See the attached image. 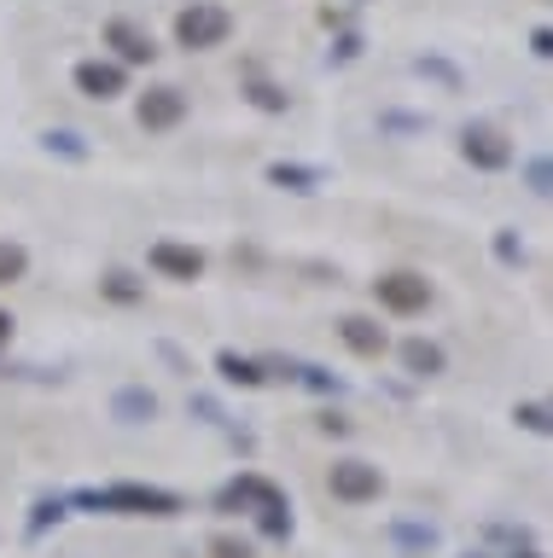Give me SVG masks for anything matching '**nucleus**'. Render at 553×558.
Returning a JSON list of instances; mask_svg holds the SVG:
<instances>
[{
  "label": "nucleus",
  "mask_w": 553,
  "mask_h": 558,
  "mask_svg": "<svg viewBox=\"0 0 553 558\" xmlns=\"http://www.w3.org/2000/svg\"><path fill=\"white\" fill-rule=\"evenodd\" d=\"M152 413H158V396L152 390H117V418H123V425H141Z\"/></svg>",
  "instance_id": "nucleus-14"
},
{
  "label": "nucleus",
  "mask_w": 553,
  "mask_h": 558,
  "mask_svg": "<svg viewBox=\"0 0 553 558\" xmlns=\"http://www.w3.org/2000/svg\"><path fill=\"white\" fill-rule=\"evenodd\" d=\"M99 286H106V296H111V303H141V286H134V274H123V268H117V274H106Z\"/></svg>",
  "instance_id": "nucleus-18"
},
{
  "label": "nucleus",
  "mask_w": 553,
  "mask_h": 558,
  "mask_svg": "<svg viewBox=\"0 0 553 558\" xmlns=\"http://www.w3.org/2000/svg\"><path fill=\"white\" fill-rule=\"evenodd\" d=\"M525 186L536 198H553V157H530L525 163Z\"/></svg>",
  "instance_id": "nucleus-17"
},
{
  "label": "nucleus",
  "mask_w": 553,
  "mask_h": 558,
  "mask_svg": "<svg viewBox=\"0 0 553 558\" xmlns=\"http://www.w3.org/2000/svg\"><path fill=\"white\" fill-rule=\"evenodd\" d=\"M152 268H158L164 279L193 286V279L204 274V251H193V244H176V239H158V244H152Z\"/></svg>",
  "instance_id": "nucleus-7"
},
{
  "label": "nucleus",
  "mask_w": 553,
  "mask_h": 558,
  "mask_svg": "<svg viewBox=\"0 0 553 558\" xmlns=\"http://www.w3.org/2000/svg\"><path fill=\"white\" fill-rule=\"evenodd\" d=\"M530 41H536V52H542V59H553V29H536Z\"/></svg>",
  "instance_id": "nucleus-24"
},
{
  "label": "nucleus",
  "mask_w": 553,
  "mask_h": 558,
  "mask_svg": "<svg viewBox=\"0 0 553 558\" xmlns=\"http://www.w3.org/2000/svg\"><path fill=\"white\" fill-rule=\"evenodd\" d=\"M76 87L88 99H117L129 87V76H123V64H117V59H82L76 64Z\"/></svg>",
  "instance_id": "nucleus-9"
},
{
  "label": "nucleus",
  "mask_w": 553,
  "mask_h": 558,
  "mask_svg": "<svg viewBox=\"0 0 553 558\" xmlns=\"http://www.w3.org/2000/svg\"><path fill=\"white\" fill-rule=\"evenodd\" d=\"M460 157L472 169H507L513 163V140L501 129H490V122H472V129L460 134Z\"/></svg>",
  "instance_id": "nucleus-4"
},
{
  "label": "nucleus",
  "mask_w": 553,
  "mask_h": 558,
  "mask_svg": "<svg viewBox=\"0 0 553 558\" xmlns=\"http://www.w3.org/2000/svg\"><path fill=\"white\" fill-rule=\"evenodd\" d=\"M268 181H274V186H286V192H315V186H321V169H303V163H274V169H268Z\"/></svg>",
  "instance_id": "nucleus-15"
},
{
  "label": "nucleus",
  "mask_w": 553,
  "mask_h": 558,
  "mask_svg": "<svg viewBox=\"0 0 553 558\" xmlns=\"http://www.w3.org/2000/svg\"><path fill=\"white\" fill-rule=\"evenodd\" d=\"M518 558H542V553H518Z\"/></svg>",
  "instance_id": "nucleus-26"
},
{
  "label": "nucleus",
  "mask_w": 553,
  "mask_h": 558,
  "mask_svg": "<svg viewBox=\"0 0 553 558\" xmlns=\"http://www.w3.org/2000/svg\"><path fill=\"white\" fill-rule=\"evenodd\" d=\"M29 268V256H24V244H12V239H0V286H19Z\"/></svg>",
  "instance_id": "nucleus-16"
},
{
  "label": "nucleus",
  "mask_w": 553,
  "mask_h": 558,
  "mask_svg": "<svg viewBox=\"0 0 553 558\" xmlns=\"http://www.w3.org/2000/svg\"><path fill=\"white\" fill-rule=\"evenodd\" d=\"M228 29H233V17H228V7H216V0H193V7L176 17V41L187 52L221 47V41H228Z\"/></svg>",
  "instance_id": "nucleus-1"
},
{
  "label": "nucleus",
  "mask_w": 553,
  "mask_h": 558,
  "mask_svg": "<svg viewBox=\"0 0 553 558\" xmlns=\"http://www.w3.org/2000/svg\"><path fill=\"white\" fill-rule=\"evenodd\" d=\"M106 41L117 47V64H152V59H158V41H152L141 24H129V17H111Z\"/></svg>",
  "instance_id": "nucleus-8"
},
{
  "label": "nucleus",
  "mask_w": 553,
  "mask_h": 558,
  "mask_svg": "<svg viewBox=\"0 0 553 558\" xmlns=\"http://www.w3.org/2000/svg\"><path fill=\"white\" fill-rule=\"evenodd\" d=\"M326 483H333V495H338V500H350V506H361V500H378V488H385V477H378V465H368V460H338Z\"/></svg>",
  "instance_id": "nucleus-6"
},
{
  "label": "nucleus",
  "mask_w": 553,
  "mask_h": 558,
  "mask_svg": "<svg viewBox=\"0 0 553 558\" xmlns=\"http://www.w3.org/2000/svg\"><path fill=\"white\" fill-rule=\"evenodd\" d=\"M134 117H141V129H152V134H164V129H176V122L187 117V94L181 87H146L141 94V105H134Z\"/></svg>",
  "instance_id": "nucleus-5"
},
{
  "label": "nucleus",
  "mask_w": 553,
  "mask_h": 558,
  "mask_svg": "<svg viewBox=\"0 0 553 558\" xmlns=\"http://www.w3.org/2000/svg\"><path fill=\"white\" fill-rule=\"evenodd\" d=\"M513 418H518V425H530V430H553V401H548V408H518Z\"/></svg>",
  "instance_id": "nucleus-20"
},
{
  "label": "nucleus",
  "mask_w": 553,
  "mask_h": 558,
  "mask_svg": "<svg viewBox=\"0 0 553 558\" xmlns=\"http://www.w3.org/2000/svg\"><path fill=\"white\" fill-rule=\"evenodd\" d=\"M211 553H216V558H251V547H245V541H233V535H216Z\"/></svg>",
  "instance_id": "nucleus-21"
},
{
  "label": "nucleus",
  "mask_w": 553,
  "mask_h": 558,
  "mask_svg": "<svg viewBox=\"0 0 553 558\" xmlns=\"http://www.w3.org/2000/svg\"><path fill=\"white\" fill-rule=\"evenodd\" d=\"M7 331H12V314H0V338H7Z\"/></svg>",
  "instance_id": "nucleus-25"
},
{
  "label": "nucleus",
  "mask_w": 553,
  "mask_h": 558,
  "mask_svg": "<svg viewBox=\"0 0 553 558\" xmlns=\"http://www.w3.org/2000/svg\"><path fill=\"white\" fill-rule=\"evenodd\" d=\"M47 151H64V157H88V146L71 134V129H59V134H47Z\"/></svg>",
  "instance_id": "nucleus-19"
},
{
  "label": "nucleus",
  "mask_w": 553,
  "mask_h": 558,
  "mask_svg": "<svg viewBox=\"0 0 553 558\" xmlns=\"http://www.w3.org/2000/svg\"><path fill=\"white\" fill-rule=\"evenodd\" d=\"M402 366H408L413 378H431V373H443V349L425 343V338H408L402 343Z\"/></svg>",
  "instance_id": "nucleus-12"
},
{
  "label": "nucleus",
  "mask_w": 553,
  "mask_h": 558,
  "mask_svg": "<svg viewBox=\"0 0 553 558\" xmlns=\"http://www.w3.org/2000/svg\"><path fill=\"white\" fill-rule=\"evenodd\" d=\"M251 105H263V111H286V94H274V87L256 82V87H251Z\"/></svg>",
  "instance_id": "nucleus-22"
},
{
  "label": "nucleus",
  "mask_w": 553,
  "mask_h": 558,
  "mask_svg": "<svg viewBox=\"0 0 553 558\" xmlns=\"http://www.w3.org/2000/svg\"><path fill=\"white\" fill-rule=\"evenodd\" d=\"M221 506H239V512H245V506H256V512H286V500H280V488L274 483H263V477H239V483H228V495H221Z\"/></svg>",
  "instance_id": "nucleus-11"
},
{
  "label": "nucleus",
  "mask_w": 553,
  "mask_h": 558,
  "mask_svg": "<svg viewBox=\"0 0 553 558\" xmlns=\"http://www.w3.org/2000/svg\"><path fill=\"white\" fill-rule=\"evenodd\" d=\"M338 338L356 349V355H368V361H378L390 349V338H385V326L378 320H368V314H344L338 320Z\"/></svg>",
  "instance_id": "nucleus-10"
},
{
  "label": "nucleus",
  "mask_w": 553,
  "mask_h": 558,
  "mask_svg": "<svg viewBox=\"0 0 553 558\" xmlns=\"http://www.w3.org/2000/svg\"><path fill=\"white\" fill-rule=\"evenodd\" d=\"M373 296H378V308H390V314H425L431 308V279L413 274V268H396L385 279H373Z\"/></svg>",
  "instance_id": "nucleus-3"
},
{
  "label": "nucleus",
  "mask_w": 553,
  "mask_h": 558,
  "mask_svg": "<svg viewBox=\"0 0 553 558\" xmlns=\"http://www.w3.org/2000/svg\"><path fill=\"white\" fill-rule=\"evenodd\" d=\"M88 506H106V512H146V518H169V512H181V500L169 495V488H141V483L99 488V495H88Z\"/></svg>",
  "instance_id": "nucleus-2"
},
{
  "label": "nucleus",
  "mask_w": 553,
  "mask_h": 558,
  "mask_svg": "<svg viewBox=\"0 0 553 558\" xmlns=\"http://www.w3.org/2000/svg\"><path fill=\"white\" fill-rule=\"evenodd\" d=\"M216 373L228 384H239V390H256V384H263V366L245 361V355H233V349H221V355H216Z\"/></svg>",
  "instance_id": "nucleus-13"
},
{
  "label": "nucleus",
  "mask_w": 553,
  "mask_h": 558,
  "mask_svg": "<svg viewBox=\"0 0 553 558\" xmlns=\"http://www.w3.org/2000/svg\"><path fill=\"white\" fill-rule=\"evenodd\" d=\"M495 251H501V262H525V251L513 244V233H501V239H495Z\"/></svg>",
  "instance_id": "nucleus-23"
}]
</instances>
